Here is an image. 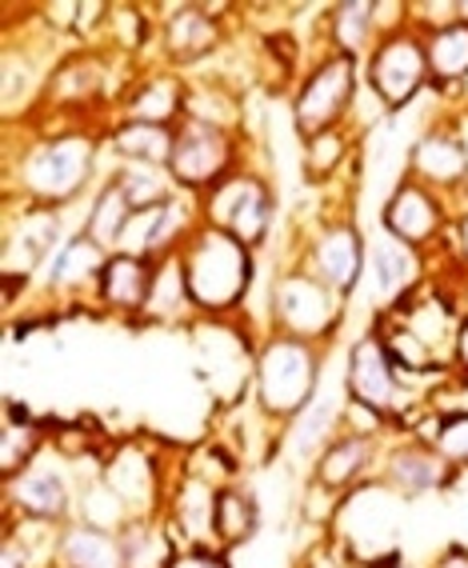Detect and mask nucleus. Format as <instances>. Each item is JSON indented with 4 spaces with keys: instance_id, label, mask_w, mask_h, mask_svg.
I'll return each mask as SVG.
<instances>
[{
    "instance_id": "f704fd0d",
    "label": "nucleus",
    "mask_w": 468,
    "mask_h": 568,
    "mask_svg": "<svg viewBox=\"0 0 468 568\" xmlns=\"http://www.w3.org/2000/svg\"><path fill=\"white\" fill-rule=\"evenodd\" d=\"M413 437L428 440L452 468H468V413H437L428 405L425 428H417Z\"/></svg>"
},
{
    "instance_id": "1a4fd4ad",
    "label": "nucleus",
    "mask_w": 468,
    "mask_h": 568,
    "mask_svg": "<svg viewBox=\"0 0 468 568\" xmlns=\"http://www.w3.org/2000/svg\"><path fill=\"white\" fill-rule=\"evenodd\" d=\"M236 153H241L236 149V132L184 116L176 124V149L173 161H169V173H173L181 193L204 196L213 193L224 176H233L241 169V156Z\"/></svg>"
},
{
    "instance_id": "4c0bfd02",
    "label": "nucleus",
    "mask_w": 468,
    "mask_h": 568,
    "mask_svg": "<svg viewBox=\"0 0 468 568\" xmlns=\"http://www.w3.org/2000/svg\"><path fill=\"white\" fill-rule=\"evenodd\" d=\"M448 244H452V253H448V261L457 264L460 273H468V209L452 221V229H448L445 236Z\"/></svg>"
},
{
    "instance_id": "2f4dec72",
    "label": "nucleus",
    "mask_w": 468,
    "mask_h": 568,
    "mask_svg": "<svg viewBox=\"0 0 468 568\" xmlns=\"http://www.w3.org/2000/svg\"><path fill=\"white\" fill-rule=\"evenodd\" d=\"M44 448H49V440H44L41 425L32 416H21V408H9L4 425H0V477H21Z\"/></svg>"
},
{
    "instance_id": "4468645a",
    "label": "nucleus",
    "mask_w": 468,
    "mask_h": 568,
    "mask_svg": "<svg viewBox=\"0 0 468 568\" xmlns=\"http://www.w3.org/2000/svg\"><path fill=\"white\" fill-rule=\"evenodd\" d=\"M61 248V209L24 204L21 216L4 221V281L29 284L32 273Z\"/></svg>"
},
{
    "instance_id": "7ed1b4c3",
    "label": "nucleus",
    "mask_w": 468,
    "mask_h": 568,
    "mask_svg": "<svg viewBox=\"0 0 468 568\" xmlns=\"http://www.w3.org/2000/svg\"><path fill=\"white\" fill-rule=\"evenodd\" d=\"M321 385V348L313 341H296L285 333H268L253 348V393L256 408L276 420L293 425L316 400Z\"/></svg>"
},
{
    "instance_id": "20e7f679",
    "label": "nucleus",
    "mask_w": 468,
    "mask_h": 568,
    "mask_svg": "<svg viewBox=\"0 0 468 568\" xmlns=\"http://www.w3.org/2000/svg\"><path fill=\"white\" fill-rule=\"evenodd\" d=\"M268 316H273V333L296 336V341H328L345 321V296L333 293L325 281H316L308 268H288L273 281L268 293Z\"/></svg>"
},
{
    "instance_id": "58836bf2",
    "label": "nucleus",
    "mask_w": 468,
    "mask_h": 568,
    "mask_svg": "<svg viewBox=\"0 0 468 568\" xmlns=\"http://www.w3.org/2000/svg\"><path fill=\"white\" fill-rule=\"evenodd\" d=\"M169 568H228L224 557H216V548H184L169 560Z\"/></svg>"
},
{
    "instance_id": "f03ea898",
    "label": "nucleus",
    "mask_w": 468,
    "mask_h": 568,
    "mask_svg": "<svg viewBox=\"0 0 468 568\" xmlns=\"http://www.w3.org/2000/svg\"><path fill=\"white\" fill-rule=\"evenodd\" d=\"M181 264L184 281H189V296L201 316H228L241 301L248 296L253 284V248L228 236L224 229L213 224H196L193 236L181 244Z\"/></svg>"
},
{
    "instance_id": "c756f323",
    "label": "nucleus",
    "mask_w": 468,
    "mask_h": 568,
    "mask_svg": "<svg viewBox=\"0 0 468 568\" xmlns=\"http://www.w3.org/2000/svg\"><path fill=\"white\" fill-rule=\"evenodd\" d=\"M256 525H261V508L256 497L241 485H221L216 488V508H213V537L216 548H236L253 540Z\"/></svg>"
},
{
    "instance_id": "412c9836",
    "label": "nucleus",
    "mask_w": 468,
    "mask_h": 568,
    "mask_svg": "<svg viewBox=\"0 0 468 568\" xmlns=\"http://www.w3.org/2000/svg\"><path fill=\"white\" fill-rule=\"evenodd\" d=\"M153 268L156 261H144V256L133 253H112L101 281H96V305L116 316H144L149 288H153Z\"/></svg>"
},
{
    "instance_id": "9b49d317",
    "label": "nucleus",
    "mask_w": 468,
    "mask_h": 568,
    "mask_svg": "<svg viewBox=\"0 0 468 568\" xmlns=\"http://www.w3.org/2000/svg\"><path fill=\"white\" fill-rule=\"evenodd\" d=\"M4 508H9L4 517L69 525L72 508H77V493H72V477L64 460H57V453L44 448L21 477L4 480Z\"/></svg>"
},
{
    "instance_id": "0eeeda50",
    "label": "nucleus",
    "mask_w": 468,
    "mask_h": 568,
    "mask_svg": "<svg viewBox=\"0 0 468 568\" xmlns=\"http://www.w3.org/2000/svg\"><path fill=\"white\" fill-rule=\"evenodd\" d=\"M201 216L204 224L236 236L245 248H261L265 236L273 233V189H268L265 176L236 169L233 176H224L216 184L213 193L201 196Z\"/></svg>"
},
{
    "instance_id": "e433bc0d",
    "label": "nucleus",
    "mask_w": 468,
    "mask_h": 568,
    "mask_svg": "<svg viewBox=\"0 0 468 568\" xmlns=\"http://www.w3.org/2000/svg\"><path fill=\"white\" fill-rule=\"evenodd\" d=\"M305 568H357V557L340 537H321L305 552Z\"/></svg>"
},
{
    "instance_id": "4be33fe9",
    "label": "nucleus",
    "mask_w": 468,
    "mask_h": 568,
    "mask_svg": "<svg viewBox=\"0 0 468 568\" xmlns=\"http://www.w3.org/2000/svg\"><path fill=\"white\" fill-rule=\"evenodd\" d=\"M109 248L92 241L84 229L69 236V241L52 253L49 261V293L52 296H72V293H84L89 288L96 296V281H101L104 264H109Z\"/></svg>"
},
{
    "instance_id": "7c9ffc66",
    "label": "nucleus",
    "mask_w": 468,
    "mask_h": 568,
    "mask_svg": "<svg viewBox=\"0 0 468 568\" xmlns=\"http://www.w3.org/2000/svg\"><path fill=\"white\" fill-rule=\"evenodd\" d=\"M425 52H428V81H433V89L465 84L468 81V21L428 32Z\"/></svg>"
},
{
    "instance_id": "473e14b6",
    "label": "nucleus",
    "mask_w": 468,
    "mask_h": 568,
    "mask_svg": "<svg viewBox=\"0 0 468 568\" xmlns=\"http://www.w3.org/2000/svg\"><path fill=\"white\" fill-rule=\"evenodd\" d=\"M129 221H133V209H129V201L121 196V189H116V184L104 181L101 189L92 193L89 216H84V233L101 244V248L116 253V248H121L124 229H129Z\"/></svg>"
},
{
    "instance_id": "9d476101",
    "label": "nucleus",
    "mask_w": 468,
    "mask_h": 568,
    "mask_svg": "<svg viewBox=\"0 0 468 568\" xmlns=\"http://www.w3.org/2000/svg\"><path fill=\"white\" fill-rule=\"evenodd\" d=\"M452 221H457V209L440 193L413 181V176H405L385 201V209H380V233L397 236L400 244L420 248V253H428L433 244L445 241Z\"/></svg>"
},
{
    "instance_id": "f8f14e48",
    "label": "nucleus",
    "mask_w": 468,
    "mask_h": 568,
    "mask_svg": "<svg viewBox=\"0 0 468 568\" xmlns=\"http://www.w3.org/2000/svg\"><path fill=\"white\" fill-rule=\"evenodd\" d=\"M425 189L445 196L457 216L465 213V184H468V141L460 136L457 124H437L420 132L408 149V173Z\"/></svg>"
},
{
    "instance_id": "39448f33",
    "label": "nucleus",
    "mask_w": 468,
    "mask_h": 568,
    "mask_svg": "<svg viewBox=\"0 0 468 568\" xmlns=\"http://www.w3.org/2000/svg\"><path fill=\"white\" fill-rule=\"evenodd\" d=\"M357 64L360 61H353L345 52H328L305 72V81L296 84L293 92V124L301 141L353 121V109H357Z\"/></svg>"
},
{
    "instance_id": "f257e3e1",
    "label": "nucleus",
    "mask_w": 468,
    "mask_h": 568,
    "mask_svg": "<svg viewBox=\"0 0 468 568\" xmlns=\"http://www.w3.org/2000/svg\"><path fill=\"white\" fill-rule=\"evenodd\" d=\"M104 124H64V129H44L24 144V153L9 156L4 164V201L44 204V209H64L89 193L96 161H101Z\"/></svg>"
},
{
    "instance_id": "79ce46f5",
    "label": "nucleus",
    "mask_w": 468,
    "mask_h": 568,
    "mask_svg": "<svg viewBox=\"0 0 468 568\" xmlns=\"http://www.w3.org/2000/svg\"><path fill=\"white\" fill-rule=\"evenodd\" d=\"M440 288H445V293H452L460 316H468V273H457V284H440Z\"/></svg>"
},
{
    "instance_id": "c03bdc74",
    "label": "nucleus",
    "mask_w": 468,
    "mask_h": 568,
    "mask_svg": "<svg viewBox=\"0 0 468 568\" xmlns=\"http://www.w3.org/2000/svg\"><path fill=\"white\" fill-rule=\"evenodd\" d=\"M377 568H417V565H405V560L393 557V560H385V565H377Z\"/></svg>"
},
{
    "instance_id": "423d86ee",
    "label": "nucleus",
    "mask_w": 468,
    "mask_h": 568,
    "mask_svg": "<svg viewBox=\"0 0 468 568\" xmlns=\"http://www.w3.org/2000/svg\"><path fill=\"white\" fill-rule=\"evenodd\" d=\"M345 396L348 400H360V405L385 413L393 425H413V405H420L425 396L408 393L405 381H400L393 356H388L385 341L377 336V328H368L365 336H357V345L348 348V365H345Z\"/></svg>"
},
{
    "instance_id": "b1692460",
    "label": "nucleus",
    "mask_w": 468,
    "mask_h": 568,
    "mask_svg": "<svg viewBox=\"0 0 468 568\" xmlns=\"http://www.w3.org/2000/svg\"><path fill=\"white\" fill-rule=\"evenodd\" d=\"M104 144L116 156V164H161V169H169L176 149V124L116 121L109 124Z\"/></svg>"
},
{
    "instance_id": "ddd939ff",
    "label": "nucleus",
    "mask_w": 468,
    "mask_h": 568,
    "mask_svg": "<svg viewBox=\"0 0 468 568\" xmlns=\"http://www.w3.org/2000/svg\"><path fill=\"white\" fill-rule=\"evenodd\" d=\"M365 261H368V244L357 224L328 221L308 236L301 268H308L316 281H325L333 293H340L348 301V296L357 293L360 276H365Z\"/></svg>"
},
{
    "instance_id": "a19ab883",
    "label": "nucleus",
    "mask_w": 468,
    "mask_h": 568,
    "mask_svg": "<svg viewBox=\"0 0 468 568\" xmlns=\"http://www.w3.org/2000/svg\"><path fill=\"white\" fill-rule=\"evenodd\" d=\"M452 368L468 376V316L460 321V333H457V348H452Z\"/></svg>"
},
{
    "instance_id": "f3484780",
    "label": "nucleus",
    "mask_w": 468,
    "mask_h": 568,
    "mask_svg": "<svg viewBox=\"0 0 468 568\" xmlns=\"http://www.w3.org/2000/svg\"><path fill=\"white\" fill-rule=\"evenodd\" d=\"M208 4H173L169 21L161 24V52L169 69H193V64L216 57L224 44V29Z\"/></svg>"
},
{
    "instance_id": "aec40b11",
    "label": "nucleus",
    "mask_w": 468,
    "mask_h": 568,
    "mask_svg": "<svg viewBox=\"0 0 468 568\" xmlns=\"http://www.w3.org/2000/svg\"><path fill=\"white\" fill-rule=\"evenodd\" d=\"M189 81L181 72L161 69L141 77L136 84H124L121 92V121H149V124H181Z\"/></svg>"
},
{
    "instance_id": "bb28decb",
    "label": "nucleus",
    "mask_w": 468,
    "mask_h": 568,
    "mask_svg": "<svg viewBox=\"0 0 468 568\" xmlns=\"http://www.w3.org/2000/svg\"><path fill=\"white\" fill-rule=\"evenodd\" d=\"M336 433H340V408H336L333 396H316L313 405L293 420V433H288V460H293V465H313Z\"/></svg>"
},
{
    "instance_id": "37998d69",
    "label": "nucleus",
    "mask_w": 468,
    "mask_h": 568,
    "mask_svg": "<svg viewBox=\"0 0 468 568\" xmlns=\"http://www.w3.org/2000/svg\"><path fill=\"white\" fill-rule=\"evenodd\" d=\"M437 568H468V548H460V545L445 548L440 560H437Z\"/></svg>"
},
{
    "instance_id": "a878e982",
    "label": "nucleus",
    "mask_w": 468,
    "mask_h": 568,
    "mask_svg": "<svg viewBox=\"0 0 468 568\" xmlns=\"http://www.w3.org/2000/svg\"><path fill=\"white\" fill-rule=\"evenodd\" d=\"M325 29H328V44H333L328 52H345V57L360 61L377 44V4H368V0L333 4Z\"/></svg>"
},
{
    "instance_id": "a211bd4d",
    "label": "nucleus",
    "mask_w": 468,
    "mask_h": 568,
    "mask_svg": "<svg viewBox=\"0 0 468 568\" xmlns=\"http://www.w3.org/2000/svg\"><path fill=\"white\" fill-rule=\"evenodd\" d=\"M448 477H452V465H448L437 448L420 437L400 440V445H388L385 460H380V485H385L388 493L405 497V500H417V497H428V493H437V488L448 485Z\"/></svg>"
},
{
    "instance_id": "72a5a7b5",
    "label": "nucleus",
    "mask_w": 468,
    "mask_h": 568,
    "mask_svg": "<svg viewBox=\"0 0 468 568\" xmlns=\"http://www.w3.org/2000/svg\"><path fill=\"white\" fill-rule=\"evenodd\" d=\"M353 156V124H340V129L316 132L305 141V153H301V164H305V181L308 184H325L328 176H336Z\"/></svg>"
},
{
    "instance_id": "2eb2a0df",
    "label": "nucleus",
    "mask_w": 468,
    "mask_h": 568,
    "mask_svg": "<svg viewBox=\"0 0 468 568\" xmlns=\"http://www.w3.org/2000/svg\"><path fill=\"white\" fill-rule=\"evenodd\" d=\"M365 273L368 284H373V305L385 313V308H397L405 296L417 293L420 284H428V253L408 248L397 236L380 233L368 244Z\"/></svg>"
},
{
    "instance_id": "ea45409f",
    "label": "nucleus",
    "mask_w": 468,
    "mask_h": 568,
    "mask_svg": "<svg viewBox=\"0 0 468 568\" xmlns=\"http://www.w3.org/2000/svg\"><path fill=\"white\" fill-rule=\"evenodd\" d=\"M0 568H41V565H37V560H32L29 552H24V548L17 545V540L4 537V552H0Z\"/></svg>"
},
{
    "instance_id": "6ab92c4d",
    "label": "nucleus",
    "mask_w": 468,
    "mask_h": 568,
    "mask_svg": "<svg viewBox=\"0 0 468 568\" xmlns=\"http://www.w3.org/2000/svg\"><path fill=\"white\" fill-rule=\"evenodd\" d=\"M380 465V448L373 437H357V433H336L325 445V453L313 460V485L328 488L333 497H348L365 485L368 468Z\"/></svg>"
},
{
    "instance_id": "393cba45",
    "label": "nucleus",
    "mask_w": 468,
    "mask_h": 568,
    "mask_svg": "<svg viewBox=\"0 0 468 568\" xmlns=\"http://www.w3.org/2000/svg\"><path fill=\"white\" fill-rule=\"evenodd\" d=\"M169 508H173V525L184 537V548H216V537H213L216 485H208L204 477L189 473V477L176 480V493H173V500H169Z\"/></svg>"
},
{
    "instance_id": "cd10ccee",
    "label": "nucleus",
    "mask_w": 468,
    "mask_h": 568,
    "mask_svg": "<svg viewBox=\"0 0 468 568\" xmlns=\"http://www.w3.org/2000/svg\"><path fill=\"white\" fill-rule=\"evenodd\" d=\"M193 308V296H189V281H184V264L181 253H169L156 261L153 268V288H149V305H144V321H184Z\"/></svg>"
},
{
    "instance_id": "c9c22d12",
    "label": "nucleus",
    "mask_w": 468,
    "mask_h": 568,
    "mask_svg": "<svg viewBox=\"0 0 468 568\" xmlns=\"http://www.w3.org/2000/svg\"><path fill=\"white\" fill-rule=\"evenodd\" d=\"M77 508H81V520L92 528H109V532H121L124 525H129V508H124V500L112 493L104 480H92V485H84L81 493H77Z\"/></svg>"
},
{
    "instance_id": "c85d7f7f",
    "label": "nucleus",
    "mask_w": 468,
    "mask_h": 568,
    "mask_svg": "<svg viewBox=\"0 0 468 568\" xmlns=\"http://www.w3.org/2000/svg\"><path fill=\"white\" fill-rule=\"evenodd\" d=\"M109 181L121 189V196L129 201L133 213H149V209H161L173 196H181L173 173L161 169V164H116Z\"/></svg>"
},
{
    "instance_id": "dca6fc26",
    "label": "nucleus",
    "mask_w": 468,
    "mask_h": 568,
    "mask_svg": "<svg viewBox=\"0 0 468 568\" xmlns=\"http://www.w3.org/2000/svg\"><path fill=\"white\" fill-rule=\"evenodd\" d=\"M101 480L124 500L129 517L144 520V517H161V465L144 445H116L109 453L101 468Z\"/></svg>"
},
{
    "instance_id": "6e6552de",
    "label": "nucleus",
    "mask_w": 468,
    "mask_h": 568,
    "mask_svg": "<svg viewBox=\"0 0 468 568\" xmlns=\"http://www.w3.org/2000/svg\"><path fill=\"white\" fill-rule=\"evenodd\" d=\"M365 77L368 92L377 97V104L385 112H397L405 104H413L425 92L428 81V52L425 37L417 29L388 32L373 44V52L365 57Z\"/></svg>"
},
{
    "instance_id": "5701e85b",
    "label": "nucleus",
    "mask_w": 468,
    "mask_h": 568,
    "mask_svg": "<svg viewBox=\"0 0 468 568\" xmlns=\"http://www.w3.org/2000/svg\"><path fill=\"white\" fill-rule=\"evenodd\" d=\"M52 568H129L124 565L121 532L69 520V525H61V537H57V565Z\"/></svg>"
}]
</instances>
